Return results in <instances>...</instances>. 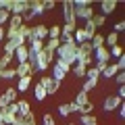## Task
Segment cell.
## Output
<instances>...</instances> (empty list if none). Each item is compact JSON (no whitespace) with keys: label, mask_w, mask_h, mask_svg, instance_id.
<instances>
[{"label":"cell","mask_w":125,"mask_h":125,"mask_svg":"<svg viewBox=\"0 0 125 125\" xmlns=\"http://www.w3.org/2000/svg\"><path fill=\"white\" fill-rule=\"evenodd\" d=\"M75 50H77V44H75V40H71V42H61V46L56 48V56H58V61H65L67 65H75Z\"/></svg>","instance_id":"6da1fadb"},{"label":"cell","mask_w":125,"mask_h":125,"mask_svg":"<svg viewBox=\"0 0 125 125\" xmlns=\"http://www.w3.org/2000/svg\"><path fill=\"white\" fill-rule=\"evenodd\" d=\"M75 62L83 65L85 69L94 62V48H92V44H90V42H83V44L77 46V50H75Z\"/></svg>","instance_id":"7a4b0ae2"},{"label":"cell","mask_w":125,"mask_h":125,"mask_svg":"<svg viewBox=\"0 0 125 125\" xmlns=\"http://www.w3.org/2000/svg\"><path fill=\"white\" fill-rule=\"evenodd\" d=\"M73 13H75V21L81 19V21H90L94 17V6L92 0H75L73 2Z\"/></svg>","instance_id":"3957f363"},{"label":"cell","mask_w":125,"mask_h":125,"mask_svg":"<svg viewBox=\"0 0 125 125\" xmlns=\"http://www.w3.org/2000/svg\"><path fill=\"white\" fill-rule=\"evenodd\" d=\"M52 62H54V52H50V50L42 48V52L38 54V58H36V69L44 73L46 69L52 67Z\"/></svg>","instance_id":"277c9868"},{"label":"cell","mask_w":125,"mask_h":125,"mask_svg":"<svg viewBox=\"0 0 125 125\" xmlns=\"http://www.w3.org/2000/svg\"><path fill=\"white\" fill-rule=\"evenodd\" d=\"M38 83H40L42 88L46 90V94H56L58 88H61V83H56V81H54L50 75H42V79L38 81Z\"/></svg>","instance_id":"5b68a950"},{"label":"cell","mask_w":125,"mask_h":125,"mask_svg":"<svg viewBox=\"0 0 125 125\" xmlns=\"http://www.w3.org/2000/svg\"><path fill=\"white\" fill-rule=\"evenodd\" d=\"M121 104H123V100L119 98V96H106V98H104V104H102V108H104V113H113L115 111V108H119Z\"/></svg>","instance_id":"8992f818"},{"label":"cell","mask_w":125,"mask_h":125,"mask_svg":"<svg viewBox=\"0 0 125 125\" xmlns=\"http://www.w3.org/2000/svg\"><path fill=\"white\" fill-rule=\"evenodd\" d=\"M62 17H65V23H77V21H75V13H73V2H71V0L62 2Z\"/></svg>","instance_id":"52a82bcc"},{"label":"cell","mask_w":125,"mask_h":125,"mask_svg":"<svg viewBox=\"0 0 125 125\" xmlns=\"http://www.w3.org/2000/svg\"><path fill=\"white\" fill-rule=\"evenodd\" d=\"M27 10H29V2H27V0H15L10 15H19V17H21V15L27 13Z\"/></svg>","instance_id":"ba28073f"},{"label":"cell","mask_w":125,"mask_h":125,"mask_svg":"<svg viewBox=\"0 0 125 125\" xmlns=\"http://www.w3.org/2000/svg\"><path fill=\"white\" fill-rule=\"evenodd\" d=\"M94 58H96V62H108V61H111L108 48H106V46H102V48H94Z\"/></svg>","instance_id":"9c48e42d"},{"label":"cell","mask_w":125,"mask_h":125,"mask_svg":"<svg viewBox=\"0 0 125 125\" xmlns=\"http://www.w3.org/2000/svg\"><path fill=\"white\" fill-rule=\"evenodd\" d=\"M27 56H29V48L25 46H19L17 50H15V61H17V65H21V62H27Z\"/></svg>","instance_id":"30bf717a"},{"label":"cell","mask_w":125,"mask_h":125,"mask_svg":"<svg viewBox=\"0 0 125 125\" xmlns=\"http://www.w3.org/2000/svg\"><path fill=\"white\" fill-rule=\"evenodd\" d=\"M115 9H117V2H115V0H104V2H100V15H102V17L115 13Z\"/></svg>","instance_id":"8fae6325"},{"label":"cell","mask_w":125,"mask_h":125,"mask_svg":"<svg viewBox=\"0 0 125 125\" xmlns=\"http://www.w3.org/2000/svg\"><path fill=\"white\" fill-rule=\"evenodd\" d=\"M29 13L33 17L44 15V2H40V0H29Z\"/></svg>","instance_id":"7c38bea8"},{"label":"cell","mask_w":125,"mask_h":125,"mask_svg":"<svg viewBox=\"0 0 125 125\" xmlns=\"http://www.w3.org/2000/svg\"><path fill=\"white\" fill-rule=\"evenodd\" d=\"M33 38L46 42V40H48V27H46V25H36V27H33Z\"/></svg>","instance_id":"4fadbf2b"},{"label":"cell","mask_w":125,"mask_h":125,"mask_svg":"<svg viewBox=\"0 0 125 125\" xmlns=\"http://www.w3.org/2000/svg\"><path fill=\"white\" fill-rule=\"evenodd\" d=\"M31 85V77L25 75V77H19L17 79V85H15V90L17 92H27V88Z\"/></svg>","instance_id":"5bb4252c"},{"label":"cell","mask_w":125,"mask_h":125,"mask_svg":"<svg viewBox=\"0 0 125 125\" xmlns=\"http://www.w3.org/2000/svg\"><path fill=\"white\" fill-rule=\"evenodd\" d=\"M73 40H75V44H77V46L83 44V42H90V40H88V36H85V31H83V27H77V29L73 31Z\"/></svg>","instance_id":"9a60e30c"},{"label":"cell","mask_w":125,"mask_h":125,"mask_svg":"<svg viewBox=\"0 0 125 125\" xmlns=\"http://www.w3.org/2000/svg\"><path fill=\"white\" fill-rule=\"evenodd\" d=\"M119 44V33H115V31H111L108 36H104V46L106 48H113V46Z\"/></svg>","instance_id":"2e32d148"},{"label":"cell","mask_w":125,"mask_h":125,"mask_svg":"<svg viewBox=\"0 0 125 125\" xmlns=\"http://www.w3.org/2000/svg\"><path fill=\"white\" fill-rule=\"evenodd\" d=\"M15 73H17V79H19V77L29 75V62H21V65H17V67H15Z\"/></svg>","instance_id":"e0dca14e"},{"label":"cell","mask_w":125,"mask_h":125,"mask_svg":"<svg viewBox=\"0 0 125 125\" xmlns=\"http://www.w3.org/2000/svg\"><path fill=\"white\" fill-rule=\"evenodd\" d=\"M15 77H17L15 67H6V69H2V73H0V79L2 81H10V79H15Z\"/></svg>","instance_id":"ac0fdd59"},{"label":"cell","mask_w":125,"mask_h":125,"mask_svg":"<svg viewBox=\"0 0 125 125\" xmlns=\"http://www.w3.org/2000/svg\"><path fill=\"white\" fill-rule=\"evenodd\" d=\"M83 31H85V36H88V40H92L96 33H98V29H96V25H94L92 21H85V25H83Z\"/></svg>","instance_id":"d6986e66"},{"label":"cell","mask_w":125,"mask_h":125,"mask_svg":"<svg viewBox=\"0 0 125 125\" xmlns=\"http://www.w3.org/2000/svg\"><path fill=\"white\" fill-rule=\"evenodd\" d=\"M71 73L77 77V79H85V67H83V65H79V62H77L75 67H71Z\"/></svg>","instance_id":"ffe728a7"},{"label":"cell","mask_w":125,"mask_h":125,"mask_svg":"<svg viewBox=\"0 0 125 125\" xmlns=\"http://www.w3.org/2000/svg\"><path fill=\"white\" fill-rule=\"evenodd\" d=\"M17 108H19V115H27L31 113V104L27 100H17Z\"/></svg>","instance_id":"44dd1931"},{"label":"cell","mask_w":125,"mask_h":125,"mask_svg":"<svg viewBox=\"0 0 125 125\" xmlns=\"http://www.w3.org/2000/svg\"><path fill=\"white\" fill-rule=\"evenodd\" d=\"M75 29H77V23H65L61 27V36H73Z\"/></svg>","instance_id":"7402d4cb"},{"label":"cell","mask_w":125,"mask_h":125,"mask_svg":"<svg viewBox=\"0 0 125 125\" xmlns=\"http://www.w3.org/2000/svg\"><path fill=\"white\" fill-rule=\"evenodd\" d=\"M48 40H61V25L48 27Z\"/></svg>","instance_id":"603a6c76"},{"label":"cell","mask_w":125,"mask_h":125,"mask_svg":"<svg viewBox=\"0 0 125 125\" xmlns=\"http://www.w3.org/2000/svg\"><path fill=\"white\" fill-rule=\"evenodd\" d=\"M33 96H36V100H40V102H42V100H44L48 94H46V90L42 88L40 83H36V85H33Z\"/></svg>","instance_id":"cb8c5ba5"},{"label":"cell","mask_w":125,"mask_h":125,"mask_svg":"<svg viewBox=\"0 0 125 125\" xmlns=\"http://www.w3.org/2000/svg\"><path fill=\"white\" fill-rule=\"evenodd\" d=\"M119 73V69H117V65H108L106 69L102 71V77H106V79H113V77Z\"/></svg>","instance_id":"d4e9b609"},{"label":"cell","mask_w":125,"mask_h":125,"mask_svg":"<svg viewBox=\"0 0 125 125\" xmlns=\"http://www.w3.org/2000/svg\"><path fill=\"white\" fill-rule=\"evenodd\" d=\"M79 123L81 125H98V119L94 115H81L79 117Z\"/></svg>","instance_id":"484cf974"},{"label":"cell","mask_w":125,"mask_h":125,"mask_svg":"<svg viewBox=\"0 0 125 125\" xmlns=\"http://www.w3.org/2000/svg\"><path fill=\"white\" fill-rule=\"evenodd\" d=\"M13 61H15V54H4V52H2V56H0V65H2V69L10 67Z\"/></svg>","instance_id":"4316f807"},{"label":"cell","mask_w":125,"mask_h":125,"mask_svg":"<svg viewBox=\"0 0 125 125\" xmlns=\"http://www.w3.org/2000/svg\"><path fill=\"white\" fill-rule=\"evenodd\" d=\"M90 44H92V48H102L104 46V36L102 33H96V36L90 40Z\"/></svg>","instance_id":"83f0119b"},{"label":"cell","mask_w":125,"mask_h":125,"mask_svg":"<svg viewBox=\"0 0 125 125\" xmlns=\"http://www.w3.org/2000/svg\"><path fill=\"white\" fill-rule=\"evenodd\" d=\"M73 102H75L77 106H83V104H88V102H90V96H88L85 92H79V94L75 96V100H73Z\"/></svg>","instance_id":"f1b7e54d"},{"label":"cell","mask_w":125,"mask_h":125,"mask_svg":"<svg viewBox=\"0 0 125 125\" xmlns=\"http://www.w3.org/2000/svg\"><path fill=\"white\" fill-rule=\"evenodd\" d=\"M96 85H98V81H96V79H85V81H83V85H81V92L88 94V92H92Z\"/></svg>","instance_id":"f546056e"},{"label":"cell","mask_w":125,"mask_h":125,"mask_svg":"<svg viewBox=\"0 0 125 125\" xmlns=\"http://www.w3.org/2000/svg\"><path fill=\"white\" fill-rule=\"evenodd\" d=\"M85 79H96V81H98L100 79V73L96 71L94 67H88V69H85Z\"/></svg>","instance_id":"4dcf8cb0"},{"label":"cell","mask_w":125,"mask_h":125,"mask_svg":"<svg viewBox=\"0 0 125 125\" xmlns=\"http://www.w3.org/2000/svg\"><path fill=\"white\" fill-rule=\"evenodd\" d=\"M90 21H92L94 25H96V29H98V27H102L104 23H106V17H102V15H94V17L90 19Z\"/></svg>","instance_id":"1f68e13d"},{"label":"cell","mask_w":125,"mask_h":125,"mask_svg":"<svg viewBox=\"0 0 125 125\" xmlns=\"http://www.w3.org/2000/svg\"><path fill=\"white\" fill-rule=\"evenodd\" d=\"M9 19H10V13L4 10V9H0V27H4L9 23Z\"/></svg>","instance_id":"d6a6232c"},{"label":"cell","mask_w":125,"mask_h":125,"mask_svg":"<svg viewBox=\"0 0 125 125\" xmlns=\"http://www.w3.org/2000/svg\"><path fill=\"white\" fill-rule=\"evenodd\" d=\"M108 54H111V56H115V58H119V56H123V48L117 44V46H113V48H108Z\"/></svg>","instance_id":"836d02e7"},{"label":"cell","mask_w":125,"mask_h":125,"mask_svg":"<svg viewBox=\"0 0 125 125\" xmlns=\"http://www.w3.org/2000/svg\"><path fill=\"white\" fill-rule=\"evenodd\" d=\"M92 111H94V104L88 102V104H83V106H79V113H77V115H92Z\"/></svg>","instance_id":"e575fe53"},{"label":"cell","mask_w":125,"mask_h":125,"mask_svg":"<svg viewBox=\"0 0 125 125\" xmlns=\"http://www.w3.org/2000/svg\"><path fill=\"white\" fill-rule=\"evenodd\" d=\"M58 115L61 117H69L71 115V104H61V106H58Z\"/></svg>","instance_id":"d590c367"},{"label":"cell","mask_w":125,"mask_h":125,"mask_svg":"<svg viewBox=\"0 0 125 125\" xmlns=\"http://www.w3.org/2000/svg\"><path fill=\"white\" fill-rule=\"evenodd\" d=\"M17 90H15V88H9V90H6V92H4V96H6V98H9L10 100V102H17Z\"/></svg>","instance_id":"8d00e7d4"},{"label":"cell","mask_w":125,"mask_h":125,"mask_svg":"<svg viewBox=\"0 0 125 125\" xmlns=\"http://www.w3.org/2000/svg\"><path fill=\"white\" fill-rule=\"evenodd\" d=\"M113 79H115V83H119V85H125V73H123V71H119L115 77H113Z\"/></svg>","instance_id":"74e56055"},{"label":"cell","mask_w":125,"mask_h":125,"mask_svg":"<svg viewBox=\"0 0 125 125\" xmlns=\"http://www.w3.org/2000/svg\"><path fill=\"white\" fill-rule=\"evenodd\" d=\"M42 125H54V117L50 113H44V119H42Z\"/></svg>","instance_id":"f35d334b"},{"label":"cell","mask_w":125,"mask_h":125,"mask_svg":"<svg viewBox=\"0 0 125 125\" xmlns=\"http://www.w3.org/2000/svg\"><path fill=\"white\" fill-rule=\"evenodd\" d=\"M13 125H27L25 115H17V117H15V123H13Z\"/></svg>","instance_id":"ab89813d"},{"label":"cell","mask_w":125,"mask_h":125,"mask_svg":"<svg viewBox=\"0 0 125 125\" xmlns=\"http://www.w3.org/2000/svg\"><path fill=\"white\" fill-rule=\"evenodd\" d=\"M13 4H15V0H2V9L9 10V13L13 10Z\"/></svg>","instance_id":"60d3db41"},{"label":"cell","mask_w":125,"mask_h":125,"mask_svg":"<svg viewBox=\"0 0 125 125\" xmlns=\"http://www.w3.org/2000/svg\"><path fill=\"white\" fill-rule=\"evenodd\" d=\"M25 119H27V125H38L36 115H33V113H27V115H25Z\"/></svg>","instance_id":"b9f144b4"},{"label":"cell","mask_w":125,"mask_h":125,"mask_svg":"<svg viewBox=\"0 0 125 125\" xmlns=\"http://www.w3.org/2000/svg\"><path fill=\"white\" fill-rule=\"evenodd\" d=\"M123 29H125V23H123V21H117L115 27H113V31H115V33H119V31H123Z\"/></svg>","instance_id":"7bdbcfd3"},{"label":"cell","mask_w":125,"mask_h":125,"mask_svg":"<svg viewBox=\"0 0 125 125\" xmlns=\"http://www.w3.org/2000/svg\"><path fill=\"white\" fill-rule=\"evenodd\" d=\"M117 69H119V71H123V69H125V56L117 58Z\"/></svg>","instance_id":"ee69618b"},{"label":"cell","mask_w":125,"mask_h":125,"mask_svg":"<svg viewBox=\"0 0 125 125\" xmlns=\"http://www.w3.org/2000/svg\"><path fill=\"white\" fill-rule=\"evenodd\" d=\"M6 104H10V100H9V98H6L4 94H2V96H0V108H4V106H6Z\"/></svg>","instance_id":"f6af8a7d"},{"label":"cell","mask_w":125,"mask_h":125,"mask_svg":"<svg viewBox=\"0 0 125 125\" xmlns=\"http://www.w3.org/2000/svg\"><path fill=\"white\" fill-rule=\"evenodd\" d=\"M54 6H56V4H54L52 0H46V2H44V10H52Z\"/></svg>","instance_id":"bcb514c9"},{"label":"cell","mask_w":125,"mask_h":125,"mask_svg":"<svg viewBox=\"0 0 125 125\" xmlns=\"http://www.w3.org/2000/svg\"><path fill=\"white\" fill-rule=\"evenodd\" d=\"M117 96H119L121 100L125 98V85H119V90H117Z\"/></svg>","instance_id":"7dc6e473"},{"label":"cell","mask_w":125,"mask_h":125,"mask_svg":"<svg viewBox=\"0 0 125 125\" xmlns=\"http://www.w3.org/2000/svg\"><path fill=\"white\" fill-rule=\"evenodd\" d=\"M4 40H6V29L0 27V42H4Z\"/></svg>","instance_id":"c3c4849f"},{"label":"cell","mask_w":125,"mask_h":125,"mask_svg":"<svg viewBox=\"0 0 125 125\" xmlns=\"http://www.w3.org/2000/svg\"><path fill=\"white\" fill-rule=\"evenodd\" d=\"M119 117H121V119H123V117H125V106H123V104H121V106H119Z\"/></svg>","instance_id":"681fc988"},{"label":"cell","mask_w":125,"mask_h":125,"mask_svg":"<svg viewBox=\"0 0 125 125\" xmlns=\"http://www.w3.org/2000/svg\"><path fill=\"white\" fill-rule=\"evenodd\" d=\"M0 121H2V111H0Z\"/></svg>","instance_id":"f907efd6"},{"label":"cell","mask_w":125,"mask_h":125,"mask_svg":"<svg viewBox=\"0 0 125 125\" xmlns=\"http://www.w3.org/2000/svg\"><path fill=\"white\" fill-rule=\"evenodd\" d=\"M67 125H75V123H67Z\"/></svg>","instance_id":"816d5d0a"},{"label":"cell","mask_w":125,"mask_h":125,"mask_svg":"<svg viewBox=\"0 0 125 125\" xmlns=\"http://www.w3.org/2000/svg\"><path fill=\"white\" fill-rule=\"evenodd\" d=\"M0 125H4V123H2V121H0Z\"/></svg>","instance_id":"f5cc1de1"},{"label":"cell","mask_w":125,"mask_h":125,"mask_svg":"<svg viewBox=\"0 0 125 125\" xmlns=\"http://www.w3.org/2000/svg\"><path fill=\"white\" fill-rule=\"evenodd\" d=\"M40 125H42V123H40Z\"/></svg>","instance_id":"db71d44e"}]
</instances>
